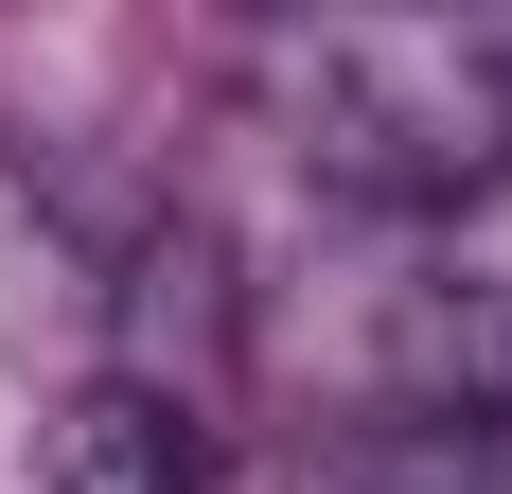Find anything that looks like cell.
Masks as SVG:
<instances>
[{"mask_svg":"<svg viewBox=\"0 0 512 494\" xmlns=\"http://www.w3.org/2000/svg\"><path fill=\"white\" fill-rule=\"evenodd\" d=\"M371 494H512V477H495V459H442V442H389Z\"/></svg>","mask_w":512,"mask_h":494,"instance_id":"4","label":"cell"},{"mask_svg":"<svg viewBox=\"0 0 512 494\" xmlns=\"http://www.w3.org/2000/svg\"><path fill=\"white\" fill-rule=\"evenodd\" d=\"M283 353L354 406L371 442H460V424H512V195L407 212L354 283L301 300V336H283Z\"/></svg>","mask_w":512,"mask_h":494,"instance_id":"2","label":"cell"},{"mask_svg":"<svg viewBox=\"0 0 512 494\" xmlns=\"http://www.w3.org/2000/svg\"><path fill=\"white\" fill-rule=\"evenodd\" d=\"M265 124L318 195L354 212H460L512 195V0L460 18H283L265 36Z\"/></svg>","mask_w":512,"mask_h":494,"instance_id":"1","label":"cell"},{"mask_svg":"<svg viewBox=\"0 0 512 494\" xmlns=\"http://www.w3.org/2000/svg\"><path fill=\"white\" fill-rule=\"evenodd\" d=\"M212 442H195V389H159V371H106L71 424H53V494H195Z\"/></svg>","mask_w":512,"mask_h":494,"instance_id":"3","label":"cell"}]
</instances>
